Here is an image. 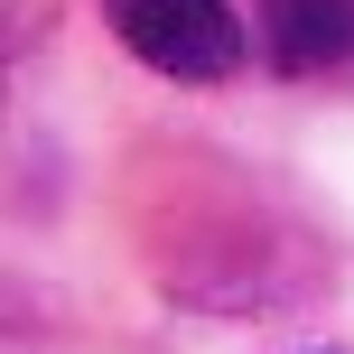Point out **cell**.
I'll use <instances>...</instances> for the list:
<instances>
[{"label":"cell","mask_w":354,"mask_h":354,"mask_svg":"<svg viewBox=\"0 0 354 354\" xmlns=\"http://www.w3.org/2000/svg\"><path fill=\"white\" fill-rule=\"evenodd\" d=\"M112 37L177 84H224L243 66V28L224 0H112Z\"/></svg>","instance_id":"cell-1"},{"label":"cell","mask_w":354,"mask_h":354,"mask_svg":"<svg viewBox=\"0 0 354 354\" xmlns=\"http://www.w3.org/2000/svg\"><path fill=\"white\" fill-rule=\"evenodd\" d=\"M261 56L280 75L354 66V0H261Z\"/></svg>","instance_id":"cell-2"}]
</instances>
